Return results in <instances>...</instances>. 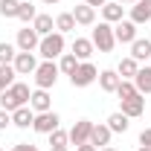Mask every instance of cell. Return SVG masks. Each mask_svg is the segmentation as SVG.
Wrapping results in <instances>:
<instances>
[{"mask_svg": "<svg viewBox=\"0 0 151 151\" xmlns=\"http://www.w3.org/2000/svg\"><path fill=\"white\" fill-rule=\"evenodd\" d=\"M38 55L44 61H55V58L64 55V35L61 32H52V35H44L41 44H38Z\"/></svg>", "mask_w": 151, "mask_h": 151, "instance_id": "1", "label": "cell"}, {"mask_svg": "<svg viewBox=\"0 0 151 151\" xmlns=\"http://www.w3.org/2000/svg\"><path fill=\"white\" fill-rule=\"evenodd\" d=\"M35 87H41V90H50V87H55L58 76H61V70H58L55 61H44V64H38L35 73Z\"/></svg>", "mask_w": 151, "mask_h": 151, "instance_id": "2", "label": "cell"}, {"mask_svg": "<svg viewBox=\"0 0 151 151\" xmlns=\"http://www.w3.org/2000/svg\"><path fill=\"white\" fill-rule=\"evenodd\" d=\"M90 41H93V47L99 50V52H111L113 47H116V38H113V26L102 20V23H99V26L93 29Z\"/></svg>", "mask_w": 151, "mask_h": 151, "instance_id": "3", "label": "cell"}, {"mask_svg": "<svg viewBox=\"0 0 151 151\" xmlns=\"http://www.w3.org/2000/svg\"><path fill=\"white\" fill-rule=\"evenodd\" d=\"M96 78H99V70H96L90 61H81V64L76 67V73L70 76V84H73V87H90Z\"/></svg>", "mask_w": 151, "mask_h": 151, "instance_id": "4", "label": "cell"}, {"mask_svg": "<svg viewBox=\"0 0 151 151\" xmlns=\"http://www.w3.org/2000/svg\"><path fill=\"white\" fill-rule=\"evenodd\" d=\"M32 128H35V134H47V137H50L55 128H61V116H58L55 111L35 113V122H32Z\"/></svg>", "mask_w": 151, "mask_h": 151, "instance_id": "5", "label": "cell"}, {"mask_svg": "<svg viewBox=\"0 0 151 151\" xmlns=\"http://www.w3.org/2000/svg\"><path fill=\"white\" fill-rule=\"evenodd\" d=\"M38 44H41V35H38L32 26H23V29H18V41H15V47H18L20 52H35Z\"/></svg>", "mask_w": 151, "mask_h": 151, "instance_id": "6", "label": "cell"}, {"mask_svg": "<svg viewBox=\"0 0 151 151\" xmlns=\"http://www.w3.org/2000/svg\"><path fill=\"white\" fill-rule=\"evenodd\" d=\"M90 131H93V122H90V119H78L73 128L67 131V134H70V145H76V148H78V145L90 142Z\"/></svg>", "mask_w": 151, "mask_h": 151, "instance_id": "7", "label": "cell"}, {"mask_svg": "<svg viewBox=\"0 0 151 151\" xmlns=\"http://www.w3.org/2000/svg\"><path fill=\"white\" fill-rule=\"evenodd\" d=\"M113 38H116V44H128V47H131L134 41H137V23H134V20H119V23H113Z\"/></svg>", "mask_w": 151, "mask_h": 151, "instance_id": "8", "label": "cell"}, {"mask_svg": "<svg viewBox=\"0 0 151 151\" xmlns=\"http://www.w3.org/2000/svg\"><path fill=\"white\" fill-rule=\"evenodd\" d=\"M12 67H15L18 76H29V73L38 70V58H35V52H18L15 61H12Z\"/></svg>", "mask_w": 151, "mask_h": 151, "instance_id": "9", "label": "cell"}, {"mask_svg": "<svg viewBox=\"0 0 151 151\" xmlns=\"http://www.w3.org/2000/svg\"><path fill=\"white\" fill-rule=\"evenodd\" d=\"M29 108L35 113H44V111H52V99H50V90H41L35 87L32 96H29Z\"/></svg>", "mask_w": 151, "mask_h": 151, "instance_id": "10", "label": "cell"}, {"mask_svg": "<svg viewBox=\"0 0 151 151\" xmlns=\"http://www.w3.org/2000/svg\"><path fill=\"white\" fill-rule=\"evenodd\" d=\"M137 26H142V23H151V0H137L131 6V18Z\"/></svg>", "mask_w": 151, "mask_h": 151, "instance_id": "11", "label": "cell"}, {"mask_svg": "<svg viewBox=\"0 0 151 151\" xmlns=\"http://www.w3.org/2000/svg\"><path fill=\"white\" fill-rule=\"evenodd\" d=\"M119 102H122V108H119V111L125 113L128 119H137V116H142V113H145V99H142V96H134V99H119Z\"/></svg>", "mask_w": 151, "mask_h": 151, "instance_id": "12", "label": "cell"}, {"mask_svg": "<svg viewBox=\"0 0 151 151\" xmlns=\"http://www.w3.org/2000/svg\"><path fill=\"white\" fill-rule=\"evenodd\" d=\"M32 122H35V111L29 108V105H23V108H18V111H12V125L15 128H32Z\"/></svg>", "mask_w": 151, "mask_h": 151, "instance_id": "13", "label": "cell"}, {"mask_svg": "<svg viewBox=\"0 0 151 151\" xmlns=\"http://www.w3.org/2000/svg\"><path fill=\"white\" fill-rule=\"evenodd\" d=\"M122 15H125V9H122V3H116V0H108V3L102 6V20L111 23V26L119 23V20H125Z\"/></svg>", "mask_w": 151, "mask_h": 151, "instance_id": "14", "label": "cell"}, {"mask_svg": "<svg viewBox=\"0 0 151 151\" xmlns=\"http://www.w3.org/2000/svg\"><path fill=\"white\" fill-rule=\"evenodd\" d=\"M73 18H76L78 26H93L96 23V9L87 6V3H78V6L73 9Z\"/></svg>", "mask_w": 151, "mask_h": 151, "instance_id": "15", "label": "cell"}, {"mask_svg": "<svg viewBox=\"0 0 151 151\" xmlns=\"http://www.w3.org/2000/svg\"><path fill=\"white\" fill-rule=\"evenodd\" d=\"M113 131L105 125V122H99V125H93V131H90V145H96V148H105L108 142H111Z\"/></svg>", "mask_w": 151, "mask_h": 151, "instance_id": "16", "label": "cell"}, {"mask_svg": "<svg viewBox=\"0 0 151 151\" xmlns=\"http://www.w3.org/2000/svg\"><path fill=\"white\" fill-rule=\"evenodd\" d=\"M96 81H99V87H102L105 93H116V87H119V81H122V78H119L116 70H102Z\"/></svg>", "mask_w": 151, "mask_h": 151, "instance_id": "17", "label": "cell"}, {"mask_svg": "<svg viewBox=\"0 0 151 151\" xmlns=\"http://www.w3.org/2000/svg\"><path fill=\"white\" fill-rule=\"evenodd\" d=\"M93 41L90 38H76L73 41V55L78 58V61H90V55H93Z\"/></svg>", "mask_w": 151, "mask_h": 151, "instance_id": "18", "label": "cell"}, {"mask_svg": "<svg viewBox=\"0 0 151 151\" xmlns=\"http://www.w3.org/2000/svg\"><path fill=\"white\" fill-rule=\"evenodd\" d=\"M134 84H137L139 96H148L151 93V67H139L137 76H134Z\"/></svg>", "mask_w": 151, "mask_h": 151, "instance_id": "19", "label": "cell"}, {"mask_svg": "<svg viewBox=\"0 0 151 151\" xmlns=\"http://www.w3.org/2000/svg\"><path fill=\"white\" fill-rule=\"evenodd\" d=\"M131 58L134 61H148L151 58V41L148 38H137L131 44Z\"/></svg>", "mask_w": 151, "mask_h": 151, "instance_id": "20", "label": "cell"}, {"mask_svg": "<svg viewBox=\"0 0 151 151\" xmlns=\"http://www.w3.org/2000/svg\"><path fill=\"white\" fill-rule=\"evenodd\" d=\"M32 29H35L38 35H52L55 32V20H52V15H38L35 20H32Z\"/></svg>", "mask_w": 151, "mask_h": 151, "instance_id": "21", "label": "cell"}, {"mask_svg": "<svg viewBox=\"0 0 151 151\" xmlns=\"http://www.w3.org/2000/svg\"><path fill=\"white\" fill-rule=\"evenodd\" d=\"M105 125H108L113 134H125L131 122H128V116H125L122 111H116V113H111V116H108V122H105Z\"/></svg>", "mask_w": 151, "mask_h": 151, "instance_id": "22", "label": "cell"}, {"mask_svg": "<svg viewBox=\"0 0 151 151\" xmlns=\"http://www.w3.org/2000/svg\"><path fill=\"white\" fill-rule=\"evenodd\" d=\"M9 93H12V99H15L20 108H23V105H29V96H32V90H29V84H23V81H15V84L9 87Z\"/></svg>", "mask_w": 151, "mask_h": 151, "instance_id": "23", "label": "cell"}, {"mask_svg": "<svg viewBox=\"0 0 151 151\" xmlns=\"http://www.w3.org/2000/svg\"><path fill=\"white\" fill-rule=\"evenodd\" d=\"M137 70H139V61H134L131 55L122 58V61H119V67H116L119 78H131V81H134V76H137Z\"/></svg>", "mask_w": 151, "mask_h": 151, "instance_id": "24", "label": "cell"}, {"mask_svg": "<svg viewBox=\"0 0 151 151\" xmlns=\"http://www.w3.org/2000/svg\"><path fill=\"white\" fill-rule=\"evenodd\" d=\"M76 29V18L73 12H61L55 18V32H61V35H67V32H73Z\"/></svg>", "mask_w": 151, "mask_h": 151, "instance_id": "25", "label": "cell"}, {"mask_svg": "<svg viewBox=\"0 0 151 151\" xmlns=\"http://www.w3.org/2000/svg\"><path fill=\"white\" fill-rule=\"evenodd\" d=\"M78 64H81V61H78V58H76L73 52H64V55L58 58V70H61V73H64V76H73Z\"/></svg>", "mask_w": 151, "mask_h": 151, "instance_id": "26", "label": "cell"}, {"mask_svg": "<svg viewBox=\"0 0 151 151\" xmlns=\"http://www.w3.org/2000/svg\"><path fill=\"white\" fill-rule=\"evenodd\" d=\"M15 67H12V64H0V93H3V90H6V87H12V84H15Z\"/></svg>", "mask_w": 151, "mask_h": 151, "instance_id": "27", "label": "cell"}, {"mask_svg": "<svg viewBox=\"0 0 151 151\" xmlns=\"http://www.w3.org/2000/svg\"><path fill=\"white\" fill-rule=\"evenodd\" d=\"M38 18V9H35V3H20L18 6V20H23V23H32V20Z\"/></svg>", "mask_w": 151, "mask_h": 151, "instance_id": "28", "label": "cell"}, {"mask_svg": "<svg viewBox=\"0 0 151 151\" xmlns=\"http://www.w3.org/2000/svg\"><path fill=\"white\" fill-rule=\"evenodd\" d=\"M116 96L119 99H134V96H139V93H137V84H134L131 78H122L119 87H116Z\"/></svg>", "mask_w": 151, "mask_h": 151, "instance_id": "29", "label": "cell"}, {"mask_svg": "<svg viewBox=\"0 0 151 151\" xmlns=\"http://www.w3.org/2000/svg\"><path fill=\"white\" fill-rule=\"evenodd\" d=\"M61 145H70V134L55 128V131L50 134V148H61Z\"/></svg>", "mask_w": 151, "mask_h": 151, "instance_id": "30", "label": "cell"}, {"mask_svg": "<svg viewBox=\"0 0 151 151\" xmlns=\"http://www.w3.org/2000/svg\"><path fill=\"white\" fill-rule=\"evenodd\" d=\"M20 0H0V18H18Z\"/></svg>", "mask_w": 151, "mask_h": 151, "instance_id": "31", "label": "cell"}, {"mask_svg": "<svg viewBox=\"0 0 151 151\" xmlns=\"http://www.w3.org/2000/svg\"><path fill=\"white\" fill-rule=\"evenodd\" d=\"M15 44H9V41H0V64H12L15 61Z\"/></svg>", "mask_w": 151, "mask_h": 151, "instance_id": "32", "label": "cell"}, {"mask_svg": "<svg viewBox=\"0 0 151 151\" xmlns=\"http://www.w3.org/2000/svg\"><path fill=\"white\" fill-rule=\"evenodd\" d=\"M9 125H12V113H9V111H3V108H0V131H6Z\"/></svg>", "mask_w": 151, "mask_h": 151, "instance_id": "33", "label": "cell"}, {"mask_svg": "<svg viewBox=\"0 0 151 151\" xmlns=\"http://www.w3.org/2000/svg\"><path fill=\"white\" fill-rule=\"evenodd\" d=\"M12 151H38V145H32V142H18V145H12Z\"/></svg>", "mask_w": 151, "mask_h": 151, "instance_id": "34", "label": "cell"}, {"mask_svg": "<svg viewBox=\"0 0 151 151\" xmlns=\"http://www.w3.org/2000/svg\"><path fill=\"white\" fill-rule=\"evenodd\" d=\"M139 145H148L151 148V128H145V131L139 134Z\"/></svg>", "mask_w": 151, "mask_h": 151, "instance_id": "35", "label": "cell"}, {"mask_svg": "<svg viewBox=\"0 0 151 151\" xmlns=\"http://www.w3.org/2000/svg\"><path fill=\"white\" fill-rule=\"evenodd\" d=\"M84 3H87V6H93V9H96V6H99V9H102V6H105V3H108V0H84Z\"/></svg>", "mask_w": 151, "mask_h": 151, "instance_id": "36", "label": "cell"}, {"mask_svg": "<svg viewBox=\"0 0 151 151\" xmlns=\"http://www.w3.org/2000/svg\"><path fill=\"white\" fill-rule=\"evenodd\" d=\"M76 151H99V148H96V145H90V142H84V145H78Z\"/></svg>", "mask_w": 151, "mask_h": 151, "instance_id": "37", "label": "cell"}, {"mask_svg": "<svg viewBox=\"0 0 151 151\" xmlns=\"http://www.w3.org/2000/svg\"><path fill=\"white\" fill-rule=\"evenodd\" d=\"M41 3H44V6H55L58 0H41Z\"/></svg>", "mask_w": 151, "mask_h": 151, "instance_id": "38", "label": "cell"}, {"mask_svg": "<svg viewBox=\"0 0 151 151\" xmlns=\"http://www.w3.org/2000/svg\"><path fill=\"white\" fill-rule=\"evenodd\" d=\"M137 151H151V148H148V145H139V148H137Z\"/></svg>", "mask_w": 151, "mask_h": 151, "instance_id": "39", "label": "cell"}, {"mask_svg": "<svg viewBox=\"0 0 151 151\" xmlns=\"http://www.w3.org/2000/svg\"><path fill=\"white\" fill-rule=\"evenodd\" d=\"M50 151H67V145H61V148H50Z\"/></svg>", "mask_w": 151, "mask_h": 151, "instance_id": "40", "label": "cell"}, {"mask_svg": "<svg viewBox=\"0 0 151 151\" xmlns=\"http://www.w3.org/2000/svg\"><path fill=\"white\" fill-rule=\"evenodd\" d=\"M99 151H116V148H111V145H105V148H99Z\"/></svg>", "mask_w": 151, "mask_h": 151, "instance_id": "41", "label": "cell"}, {"mask_svg": "<svg viewBox=\"0 0 151 151\" xmlns=\"http://www.w3.org/2000/svg\"><path fill=\"white\" fill-rule=\"evenodd\" d=\"M116 3H137V0H116Z\"/></svg>", "mask_w": 151, "mask_h": 151, "instance_id": "42", "label": "cell"}, {"mask_svg": "<svg viewBox=\"0 0 151 151\" xmlns=\"http://www.w3.org/2000/svg\"><path fill=\"white\" fill-rule=\"evenodd\" d=\"M58 3H61V0H58Z\"/></svg>", "mask_w": 151, "mask_h": 151, "instance_id": "43", "label": "cell"}, {"mask_svg": "<svg viewBox=\"0 0 151 151\" xmlns=\"http://www.w3.org/2000/svg\"><path fill=\"white\" fill-rule=\"evenodd\" d=\"M0 151H3V148H0Z\"/></svg>", "mask_w": 151, "mask_h": 151, "instance_id": "44", "label": "cell"}]
</instances>
